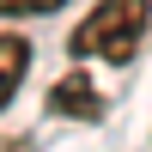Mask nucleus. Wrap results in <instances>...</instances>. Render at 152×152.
<instances>
[{"instance_id":"obj_2","label":"nucleus","mask_w":152,"mask_h":152,"mask_svg":"<svg viewBox=\"0 0 152 152\" xmlns=\"http://www.w3.org/2000/svg\"><path fill=\"white\" fill-rule=\"evenodd\" d=\"M49 110H55V116H73V122H97L104 116V97H97V85L85 79V73H67V79L49 91Z\"/></svg>"},{"instance_id":"obj_4","label":"nucleus","mask_w":152,"mask_h":152,"mask_svg":"<svg viewBox=\"0 0 152 152\" xmlns=\"http://www.w3.org/2000/svg\"><path fill=\"white\" fill-rule=\"evenodd\" d=\"M67 0H0V18H43V12H61Z\"/></svg>"},{"instance_id":"obj_3","label":"nucleus","mask_w":152,"mask_h":152,"mask_svg":"<svg viewBox=\"0 0 152 152\" xmlns=\"http://www.w3.org/2000/svg\"><path fill=\"white\" fill-rule=\"evenodd\" d=\"M24 73H31V43H24L18 31H0V110L18 97Z\"/></svg>"},{"instance_id":"obj_1","label":"nucleus","mask_w":152,"mask_h":152,"mask_svg":"<svg viewBox=\"0 0 152 152\" xmlns=\"http://www.w3.org/2000/svg\"><path fill=\"white\" fill-rule=\"evenodd\" d=\"M146 31H152V0H97L79 18V31H73V55L122 67V61L140 55Z\"/></svg>"}]
</instances>
